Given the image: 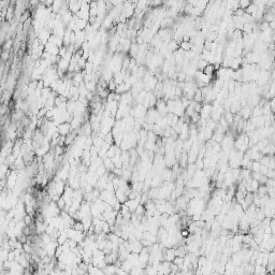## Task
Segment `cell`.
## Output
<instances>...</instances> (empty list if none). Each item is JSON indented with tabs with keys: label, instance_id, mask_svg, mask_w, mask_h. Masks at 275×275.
<instances>
[{
	"label": "cell",
	"instance_id": "obj_1",
	"mask_svg": "<svg viewBox=\"0 0 275 275\" xmlns=\"http://www.w3.org/2000/svg\"><path fill=\"white\" fill-rule=\"evenodd\" d=\"M215 71H216V67L214 66L213 63H207V65L202 69V73L205 74L206 77L211 80L213 77V75H214V73H215Z\"/></svg>",
	"mask_w": 275,
	"mask_h": 275
},
{
	"label": "cell",
	"instance_id": "obj_2",
	"mask_svg": "<svg viewBox=\"0 0 275 275\" xmlns=\"http://www.w3.org/2000/svg\"><path fill=\"white\" fill-rule=\"evenodd\" d=\"M189 234H190L189 230L186 229V228H183V230L181 231V237H185V239H186L187 237H189Z\"/></svg>",
	"mask_w": 275,
	"mask_h": 275
}]
</instances>
